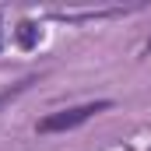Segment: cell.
I'll return each instance as SVG.
<instances>
[{
	"label": "cell",
	"instance_id": "cell-1",
	"mask_svg": "<svg viewBox=\"0 0 151 151\" xmlns=\"http://www.w3.org/2000/svg\"><path fill=\"white\" fill-rule=\"evenodd\" d=\"M109 109V102H88V106H77V109H63V113H53L46 119H39V130L42 134H60V130H74L84 119H91L95 113Z\"/></svg>",
	"mask_w": 151,
	"mask_h": 151
},
{
	"label": "cell",
	"instance_id": "cell-2",
	"mask_svg": "<svg viewBox=\"0 0 151 151\" xmlns=\"http://www.w3.org/2000/svg\"><path fill=\"white\" fill-rule=\"evenodd\" d=\"M35 39H39V28L32 25V21H21V25H18V42H21L25 49H32Z\"/></svg>",
	"mask_w": 151,
	"mask_h": 151
}]
</instances>
